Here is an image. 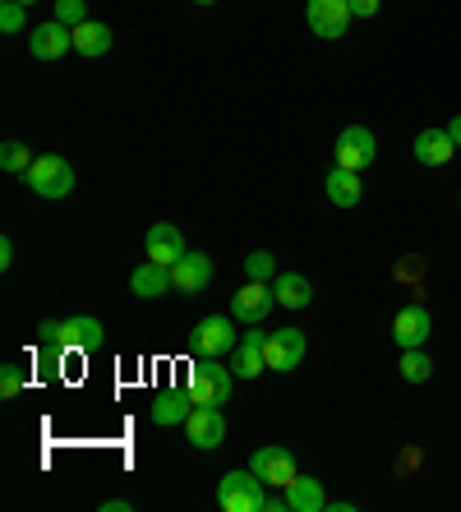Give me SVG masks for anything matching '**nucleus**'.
<instances>
[{
    "label": "nucleus",
    "instance_id": "1",
    "mask_svg": "<svg viewBox=\"0 0 461 512\" xmlns=\"http://www.w3.org/2000/svg\"><path fill=\"white\" fill-rule=\"evenodd\" d=\"M37 333H42V342H47L51 351H97L102 337H107V328H102V319H93V314H70V319H47Z\"/></svg>",
    "mask_w": 461,
    "mask_h": 512
},
{
    "label": "nucleus",
    "instance_id": "2",
    "mask_svg": "<svg viewBox=\"0 0 461 512\" xmlns=\"http://www.w3.org/2000/svg\"><path fill=\"white\" fill-rule=\"evenodd\" d=\"M185 383H190L194 402H208V406H226L231 393H236V374H231V365H222V360H213V356H194L190 379Z\"/></svg>",
    "mask_w": 461,
    "mask_h": 512
},
{
    "label": "nucleus",
    "instance_id": "3",
    "mask_svg": "<svg viewBox=\"0 0 461 512\" xmlns=\"http://www.w3.org/2000/svg\"><path fill=\"white\" fill-rule=\"evenodd\" d=\"M263 503H268V485L249 466L245 471H226L217 480V508L222 512H263Z\"/></svg>",
    "mask_w": 461,
    "mask_h": 512
},
{
    "label": "nucleus",
    "instance_id": "4",
    "mask_svg": "<svg viewBox=\"0 0 461 512\" xmlns=\"http://www.w3.org/2000/svg\"><path fill=\"white\" fill-rule=\"evenodd\" d=\"M24 180L37 199H65V194H74V167L60 153H37L33 171Z\"/></svg>",
    "mask_w": 461,
    "mask_h": 512
},
{
    "label": "nucleus",
    "instance_id": "5",
    "mask_svg": "<svg viewBox=\"0 0 461 512\" xmlns=\"http://www.w3.org/2000/svg\"><path fill=\"white\" fill-rule=\"evenodd\" d=\"M190 342H194V356L226 360V356H231V351H236V342H240V333H236V319H231V314H208V319H199V323H194Z\"/></svg>",
    "mask_w": 461,
    "mask_h": 512
},
{
    "label": "nucleus",
    "instance_id": "6",
    "mask_svg": "<svg viewBox=\"0 0 461 512\" xmlns=\"http://www.w3.org/2000/svg\"><path fill=\"white\" fill-rule=\"evenodd\" d=\"M379 157V139L369 125H346L332 143V167H346V171H365L369 162Z\"/></svg>",
    "mask_w": 461,
    "mask_h": 512
},
{
    "label": "nucleus",
    "instance_id": "7",
    "mask_svg": "<svg viewBox=\"0 0 461 512\" xmlns=\"http://www.w3.org/2000/svg\"><path fill=\"white\" fill-rule=\"evenodd\" d=\"M351 0H305V24L314 37H323V42H337V37H346V28H351Z\"/></svg>",
    "mask_w": 461,
    "mask_h": 512
},
{
    "label": "nucleus",
    "instance_id": "8",
    "mask_svg": "<svg viewBox=\"0 0 461 512\" xmlns=\"http://www.w3.org/2000/svg\"><path fill=\"white\" fill-rule=\"evenodd\" d=\"M249 471H254V476H259L268 489H286L291 480L300 476L296 457L286 453L282 443H263V448H254V457H249Z\"/></svg>",
    "mask_w": 461,
    "mask_h": 512
},
{
    "label": "nucleus",
    "instance_id": "9",
    "mask_svg": "<svg viewBox=\"0 0 461 512\" xmlns=\"http://www.w3.org/2000/svg\"><path fill=\"white\" fill-rule=\"evenodd\" d=\"M185 439H190V448H199V453H213V448H222V443H226V416H222V406L194 402L190 420H185Z\"/></svg>",
    "mask_w": 461,
    "mask_h": 512
},
{
    "label": "nucleus",
    "instance_id": "10",
    "mask_svg": "<svg viewBox=\"0 0 461 512\" xmlns=\"http://www.w3.org/2000/svg\"><path fill=\"white\" fill-rule=\"evenodd\" d=\"M309 342L300 328H272L268 342H263V356H268V370L272 374H291L300 370V360H305Z\"/></svg>",
    "mask_w": 461,
    "mask_h": 512
},
{
    "label": "nucleus",
    "instance_id": "11",
    "mask_svg": "<svg viewBox=\"0 0 461 512\" xmlns=\"http://www.w3.org/2000/svg\"><path fill=\"white\" fill-rule=\"evenodd\" d=\"M213 277H217V263H213V254H199V250H190L185 259H176L171 263V286H176L180 296H203L208 286H213Z\"/></svg>",
    "mask_w": 461,
    "mask_h": 512
},
{
    "label": "nucleus",
    "instance_id": "12",
    "mask_svg": "<svg viewBox=\"0 0 461 512\" xmlns=\"http://www.w3.org/2000/svg\"><path fill=\"white\" fill-rule=\"evenodd\" d=\"M272 310H277L272 282H249V277H245V286H240L236 296H231V310H226V314H231L236 323H245V328H249V323H263Z\"/></svg>",
    "mask_w": 461,
    "mask_h": 512
},
{
    "label": "nucleus",
    "instance_id": "13",
    "mask_svg": "<svg viewBox=\"0 0 461 512\" xmlns=\"http://www.w3.org/2000/svg\"><path fill=\"white\" fill-rule=\"evenodd\" d=\"M263 342H268V333H259V323H249V333H240L236 351L226 356V365H231V374H236V379H259V374H268Z\"/></svg>",
    "mask_w": 461,
    "mask_h": 512
},
{
    "label": "nucleus",
    "instance_id": "14",
    "mask_svg": "<svg viewBox=\"0 0 461 512\" xmlns=\"http://www.w3.org/2000/svg\"><path fill=\"white\" fill-rule=\"evenodd\" d=\"M429 337H434V314H429L420 300L402 305L397 319H392V342L402 346V351H411V346H429Z\"/></svg>",
    "mask_w": 461,
    "mask_h": 512
},
{
    "label": "nucleus",
    "instance_id": "15",
    "mask_svg": "<svg viewBox=\"0 0 461 512\" xmlns=\"http://www.w3.org/2000/svg\"><path fill=\"white\" fill-rule=\"evenodd\" d=\"M65 51H74V28L70 24L47 19V24L28 28V56L33 60H60Z\"/></svg>",
    "mask_w": 461,
    "mask_h": 512
},
{
    "label": "nucleus",
    "instance_id": "16",
    "mask_svg": "<svg viewBox=\"0 0 461 512\" xmlns=\"http://www.w3.org/2000/svg\"><path fill=\"white\" fill-rule=\"evenodd\" d=\"M194 411V393L190 383H176V388H162V393L153 397V406H148V416H153V425L171 429V425H185Z\"/></svg>",
    "mask_w": 461,
    "mask_h": 512
},
{
    "label": "nucleus",
    "instance_id": "17",
    "mask_svg": "<svg viewBox=\"0 0 461 512\" xmlns=\"http://www.w3.org/2000/svg\"><path fill=\"white\" fill-rule=\"evenodd\" d=\"M411 153H415V162H420V167H448L452 157H457V143H452L448 125H429V130L415 134Z\"/></svg>",
    "mask_w": 461,
    "mask_h": 512
},
{
    "label": "nucleus",
    "instance_id": "18",
    "mask_svg": "<svg viewBox=\"0 0 461 512\" xmlns=\"http://www.w3.org/2000/svg\"><path fill=\"white\" fill-rule=\"evenodd\" d=\"M143 250H148V259L162 263V268H171L176 259H185V236H180L176 222H153L148 227V236H143Z\"/></svg>",
    "mask_w": 461,
    "mask_h": 512
},
{
    "label": "nucleus",
    "instance_id": "19",
    "mask_svg": "<svg viewBox=\"0 0 461 512\" xmlns=\"http://www.w3.org/2000/svg\"><path fill=\"white\" fill-rule=\"evenodd\" d=\"M323 194H328L337 208H355V203L365 199V180H360V171L332 167L328 176H323Z\"/></svg>",
    "mask_w": 461,
    "mask_h": 512
},
{
    "label": "nucleus",
    "instance_id": "20",
    "mask_svg": "<svg viewBox=\"0 0 461 512\" xmlns=\"http://www.w3.org/2000/svg\"><path fill=\"white\" fill-rule=\"evenodd\" d=\"M130 291L139 300H162L166 291H176V286H171V268H162V263H139V268H134L130 273Z\"/></svg>",
    "mask_w": 461,
    "mask_h": 512
},
{
    "label": "nucleus",
    "instance_id": "21",
    "mask_svg": "<svg viewBox=\"0 0 461 512\" xmlns=\"http://www.w3.org/2000/svg\"><path fill=\"white\" fill-rule=\"evenodd\" d=\"M286 512H328V494H323V480L314 476H296L286 485Z\"/></svg>",
    "mask_w": 461,
    "mask_h": 512
},
{
    "label": "nucleus",
    "instance_id": "22",
    "mask_svg": "<svg viewBox=\"0 0 461 512\" xmlns=\"http://www.w3.org/2000/svg\"><path fill=\"white\" fill-rule=\"evenodd\" d=\"M272 296H277L282 310H309L314 286H309V277H300V273H277L272 277Z\"/></svg>",
    "mask_w": 461,
    "mask_h": 512
},
{
    "label": "nucleus",
    "instance_id": "23",
    "mask_svg": "<svg viewBox=\"0 0 461 512\" xmlns=\"http://www.w3.org/2000/svg\"><path fill=\"white\" fill-rule=\"evenodd\" d=\"M111 42H116V37H111V28H107V24H97V19H88V24L74 28V51H79V56H88V60L107 56Z\"/></svg>",
    "mask_w": 461,
    "mask_h": 512
},
{
    "label": "nucleus",
    "instance_id": "24",
    "mask_svg": "<svg viewBox=\"0 0 461 512\" xmlns=\"http://www.w3.org/2000/svg\"><path fill=\"white\" fill-rule=\"evenodd\" d=\"M33 148L24 139H5L0 143V171H10V176H28L33 171Z\"/></svg>",
    "mask_w": 461,
    "mask_h": 512
},
{
    "label": "nucleus",
    "instance_id": "25",
    "mask_svg": "<svg viewBox=\"0 0 461 512\" xmlns=\"http://www.w3.org/2000/svg\"><path fill=\"white\" fill-rule=\"evenodd\" d=\"M397 370H402L406 383H429V379H434V356H429L425 346H411V351H402Z\"/></svg>",
    "mask_w": 461,
    "mask_h": 512
},
{
    "label": "nucleus",
    "instance_id": "26",
    "mask_svg": "<svg viewBox=\"0 0 461 512\" xmlns=\"http://www.w3.org/2000/svg\"><path fill=\"white\" fill-rule=\"evenodd\" d=\"M240 263H245V277H249V282H272V277H277V259H272L268 250H249Z\"/></svg>",
    "mask_w": 461,
    "mask_h": 512
},
{
    "label": "nucleus",
    "instance_id": "27",
    "mask_svg": "<svg viewBox=\"0 0 461 512\" xmlns=\"http://www.w3.org/2000/svg\"><path fill=\"white\" fill-rule=\"evenodd\" d=\"M28 28V5H19V0H0V33H24Z\"/></svg>",
    "mask_w": 461,
    "mask_h": 512
},
{
    "label": "nucleus",
    "instance_id": "28",
    "mask_svg": "<svg viewBox=\"0 0 461 512\" xmlns=\"http://www.w3.org/2000/svg\"><path fill=\"white\" fill-rule=\"evenodd\" d=\"M24 383H28V374H24V365H0V397H19L24 393Z\"/></svg>",
    "mask_w": 461,
    "mask_h": 512
},
{
    "label": "nucleus",
    "instance_id": "29",
    "mask_svg": "<svg viewBox=\"0 0 461 512\" xmlns=\"http://www.w3.org/2000/svg\"><path fill=\"white\" fill-rule=\"evenodd\" d=\"M56 19L70 28L88 24V0H56Z\"/></svg>",
    "mask_w": 461,
    "mask_h": 512
},
{
    "label": "nucleus",
    "instance_id": "30",
    "mask_svg": "<svg viewBox=\"0 0 461 512\" xmlns=\"http://www.w3.org/2000/svg\"><path fill=\"white\" fill-rule=\"evenodd\" d=\"M383 10V0H351V14L355 19H374Z\"/></svg>",
    "mask_w": 461,
    "mask_h": 512
},
{
    "label": "nucleus",
    "instance_id": "31",
    "mask_svg": "<svg viewBox=\"0 0 461 512\" xmlns=\"http://www.w3.org/2000/svg\"><path fill=\"white\" fill-rule=\"evenodd\" d=\"M0 268H14V240H0Z\"/></svg>",
    "mask_w": 461,
    "mask_h": 512
},
{
    "label": "nucleus",
    "instance_id": "32",
    "mask_svg": "<svg viewBox=\"0 0 461 512\" xmlns=\"http://www.w3.org/2000/svg\"><path fill=\"white\" fill-rule=\"evenodd\" d=\"M130 508H134L130 499H107V503H102V512H130Z\"/></svg>",
    "mask_w": 461,
    "mask_h": 512
},
{
    "label": "nucleus",
    "instance_id": "33",
    "mask_svg": "<svg viewBox=\"0 0 461 512\" xmlns=\"http://www.w3.org/2000/svg\"><path fill=\"white\" fill-rule=\"evenodd\" d=\"M448 134H452V143L461 148V116H452V120H448Z\"/></svg>",
    "mask_w": 461,
    "mask_h": 512
},
{
    "label": "nucleus",
    "instance_id": "34",
    "mask_svg": "<svg viewBox=\"0 0 461 512\" xmlns=\"http://www.w3.org/2000/svg\"><path fill=\"white\" fill-rule=\"evenodd\" d=\"M328 508H332V512H351L355 503H351V499H328Z\"/></svg>",
    "mask_w": 461,
    "mask_h": 512
},
{
    "label": "nucleus",
    "instance_id": "35",
    "mask_svg": "<svg viewBox=\"0 0 461 512\" xmlns=\"http://www.w3.org/2000/svg\"><path fill=\"white\" fill-rule=\"evenodd\" d=\"M19 5H28V10H33V5H37V0H19Z\"/></svg>",
    "mask_w": 461,
    "mask_h": 512
},
{
    "label": "nucleus",
    "instance_id": "36",
    "mask_svg": "<svg viewBox=\"0 0 461 512\" xmlns=\"http://www.w3.org/2000/svg\"><path fill=\"white\" fill-rule=\"evenodd\" d=\"M194 5H217V0H194Z\"/></svg>",
    "mask_w": 461,
    "mask_h": 512
},
{
    "label": "nucleus",
    "instance_id": "37",
    "mask_svg": "<svg viewBox=\"0 0 461 512\" xmlns=\"http://www.w3.org/2000/svg\"><path fill=\"white\" fill-rule=\"evenodd\" d=\"M457 203H461V190H457Z\"/></svg>",
    "mask_w": 461,
    "mask_h": 512
}]
</instances>
